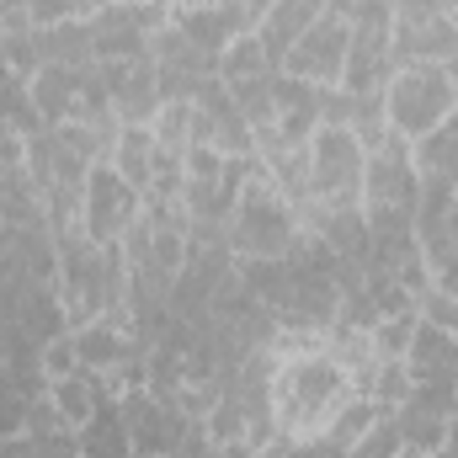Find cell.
<instances>
[{"label":"cell","instance_id":"27","mask_svg":"<svg viewBox=\"0 0 458 458\" xmlns=\"http://www.w3.org/2000/svg\"><path fill=\"white\" fill-rule=\"evenodd\" d=\"M454 394H458V384H454Z\"/></svg>","mask_w":458,"mask_h":458},{"label":"cell","instance_id":"12","mask_svg":"<svg viewBox=\"0 0 458 458\" xmlns=\"http://www.w3.org/2000/svg\"><path fill=\"white\" fill-rule=\"evenodd\" d=\"M272 128H283L293 139H315V128H320V91L277 70L272 75Z\"/></svg>","mask_w":458,"mask_h":458},{"label":"cell","instance_id":"22","mask_svg":"<svg viewBox=\"0 0 458 458\" xmlns=\"http://www.w3.org/2000/svg\"><path fill=\"white\" fill-rule=\"evenodd\" d=\"M229 11L240 16V27H245V32H256V27H261V16L272 11V0H229Z\"/></svg>","mask_w":458,"mask_h":458},{"label":"cell","instance_id":"2","mask_svg":"<svg viewBox=\"0 0 458 458\" xmlns=\"http://www.w3.org/2000/svg\"><path fill=\"white\" fill-rule=\"evenodd\" d=\"M299 208L272 187V176L256 165L240 187V203L225 225V240H229V256L234 261H272V256H288L299 245Z\"/></svg>","mask_w":458,"mask_h":458},{"label":"cell","instance_id":"19","mask_svg":"<svg viewBox=\"0 0 458 458\" xmlns=\"http://www.w3.org/2000/svg\"><path fill=\"white\" fill-rule=\"evenodd\" d=\"M400 454H405L400 427H394V416H384V421H378V427H373V432H368V437H362L346 458H400Z\"/></svg>","mask_w":458,"mask_h":458},{"label":"cell","instance_id":"21","mask_svg":"<svg viewBox=\"0 0 458 458\" xmlns=\"http://www.w3.org/2000/svg\"><path fill=\"white\" fill-rule=\"evenodd\" d=\"M432 293L458 299V256H448V261H437V267H432Z\"/></svg>","mask_w":458,"mask_h":458},{"label":"cell","instance_id":"17","mask_svg":"<svg viewBox=\"0 0 458 458\" xmlns=\"http://www.w3.org/2000/svg\"><path fill=\"white\" fill-rule=\"evenodd\" d=\"M277 70H283V64L267 54V43H261L256 32H240L225 54H219V81H225V86H240V81H267V75H277Z\"/></svg>","mask_w":458,"mask_h":458},{"label":"cell","instance_id":"4","mask_svg":"<svg viewBox=\"0 0 458 458\" xmlns=\"http://www.w3.org/2000/svg\"><path fill=\"white\" fill-rule=\"evenodd\" d=\"M389 75H394V5H362V11H352L342 91H352V97H384Z\"/></svg>","mask_w":458,"mask_h":458},{"label":"cell","instance_id":"15","mask_svg":"<svg viewBox=\"0 0 458 458\" xmlns=\"http://www.w3.org/2000/svg\"><path fill=\"white\" fill-rule=\"evenodd\" d=\"M75 448H81V458H139L133 443H128V427H123L117 400H107V405L75 432Z\"/></svg>","mask_w":458,"mask_h":458},{"label":"cell","instance_id":"9","mask_svg":"<svg viewBox=\"0 0 458 458\" xmlns=\"http://www.w3.org/2000/svg\"><path fill=\"white\" fill-rule=\"evenodd\" d=\"M405 373H411L416 389H454L458 384V336H448L432 320H421L416 336H411V352H405Z\"/></svg>","mask_w":458,"mask_h":458},{"label":"cell","instance_id":"7","mask_svg":"<svg viewBox=\"0 0 458 458\" xmlns=\"http://www.w3.org/2000/svg\"><path fill=\"white\" fill-rule=\"evenodd\" d=\"M97 70H102V86H107L117 123H149L160 113L165 97H160V64L149 59V48L133 54V59H97Z\"/></svg>","mask_w":458,"mask_h":458},{"label":"cell","instance_id":"11","mask_svg":"<svg viewBox=\"0 0 458 458\" xmlns=\"http://www.w3.org/2000/svg\"><path fill=\"white\" fill-rule=\"evenodd\" d=\"M331 11V0H272V11L261 16V27H256V38L267 43V54L283 64V54L320 21Z\"/></svg>","mask_w":458,"mask_h":458},{"label":"cell","instance_id":"18","mask_svg":"<svg viewBox=\"0 0 458 458\" xmlns=\"http://www.w3.org/2000/svg\"><path fill=\"white\" fill-rule=\"evenodd\" d=\"M192 117H198V102H187V97H171V102H160V113L149 117V133H155L160 155H171V160H187V149H192Z\"/></svg>","mask_w":458,"mask_h":458},{"label":"cell","instance_id":"26","mask_svg":"<svg viewBox=\"0 0 458 458\" xmlns=\"http://www.w3.org/2000/svg\"><path fill=\"white\" fill-rule=\"evenodd\" d=\"M123 5H139V0H123Z\"/></svg>","mask_w":458,"mask_h":458},{"label":"cell","instance_id":"20","mask_svg":"<svg viewBox=\"0 0 458 458\" xmlns=\"http://www.w3.org/2000/svg\"><path fill=\"white\" fill-rule=\"evenodd\" d=\"M27 16H32V27H54V21H70L75 5L70 0H27Z\"/></svg>","mask_w":458,"mask_h":458},{"label":"cell","instance_id":"14","mask_svg":"<svg viewBox=\"0 0 458 458\" xmlns=\"http://www.w3.org/2000/svg\"><path fill=\"white\" fill-rule=\"evenodd\" d=\"M171 21H176V32H182V38H192L214 64H219V54H225L229 43L245 32V27H240V16H234L229 5H192V11H171Z\"/></svg>","mask_w":458,"mask_h":458},{"label":"cell","instance_id":"16","mask_svg":"<svg viewBox=\"0 0 458 458\" xmlns=\"http://www.w3.org/2000/svg\"><path fill=\"white\" fill-rule=\"evenodd\" d=\"M411 160H416V176L458 182V113L448 117V123H437L432 133L411 139Z\"/></svg>","mask_w":458,"mask_h":458},{"label":"cell","instance_id":"24","mask_svg":"<svg viewBox=\"0 0 458 458\" xmlns=\"http://www.w3.org/2000/svg\"><path fill=\"white\" fill-rule=\"evenodd\" d=\"M11 16H27V0H0V21H11ZM32 21V16H27Z\"/></svg>","mask_w":458,"mask_h":458},{"label":"cell","instance_id":"1","mask_svg":"<svg viewBox=\"0 0 458 458\" xmlns=\"http://www.w3.org/2000/svg\"><path fill=\"white\" fill-rule=\"evenodd\" d=\"M352 394H357L352 373L326 346H310V352H293V357H272V384H267L272 432H283L293 443H320L336 427V416L346 411Z\"/></svg>","mask_w":458,"mask_h":458},{"label":"cell","instance_id":"23","mask_svg":"<svg viewBox=\"0 0 458 458\" xmlns=\"http://www.w3.org/2000/svg\"><path fill=\"white\" fill-rule=\"evenodd\" d=\"M70 5H75V16H81V21H91V16H97L102 5H113V0H70Z\"/></svg>","mask_w":458,"mask_h":458},{"label":"cell","instance_id":"3","mask_svg":"<svg viewBox=\"0 0 458 458\" xmlns=\"http://www.w3.org/2000/svg\"><path fill=\"white\" fill-rule=\"evenodd\" d=\"M458 113V64H394L384 86V123L400 139H421Z\"/></svg>","mask_w":458,"mask_h":458},{"label":"cell","instance_id":"10","mask_svg":"<svg viewBox=\"0 0 458 458\" xmlns=\"http://www.w3.org/2000/svg\"><path fill=\"white\" fill-rule=\"evenodd\" d=\"M107 165H113L117 176L144 198V187H149V182H155V171H160V144H155L149 123H123V128H117Z\"/></svg>","mask_w":458,"mask_h":458},{"label":"cell","instance_id":"5","mask_svg":"<svg viewBox=\"0 0 458 458\" xmlns=\"http://www.w3.org/2000/svg\"><path fill=\"white\" fill-rule=\"evenodd\" d=\"M346 43H352V11L342 0H331V11L283 54V75L315 86V91H331L342 86V70H346Z\"/></svg>","mask_w":458,"mask_h":458},{"label":"cell","instance_id":"13","mask_svg":"<svg viewBox=\"0 0 458 458\" xmlns=\"http://www.w3.org/2000/svg\"><path fill=\"white\" fill-rule=\"evenodd\" d=\"M43 394H48V405L59 411V421L70 427V432H81L102 405H107V394H102V384H97V373H64V378H48L43 384Z\"/></svg>","mask_w":458,"mask_h":458},{"label":"cell","instance_id":"25","mask_svg":"<svg viewBox=\"0 0 458 458\" xmlns=\"http://www.w3.org/2000/svg\"><path fill=\"white\" fill-rule=\"evenodd\" d=\"M443 11H448V21H454V27H458V0H448V5H443Z\"/></svg>","mask_w":458,"mask_h":458},{"label":"cell","instance_id":"6","mask_svg":"<svg viewBox=\"0 0 458 458\" xmlns=\"http://www.w3.org/2000/svg\"><path fill=\"white\" fill-rule=\"evenodd\" d=\"M139 214H144V198L117 176L113 165H107V160L91 165V176H86V187H81V225H86V240L117 245L128 229L139 225Z\"/></svg>","mask_w":458,"mask_h":458},{"label":"cell","instance_id":"8","mask_svg":"<svg viewBox=\"0 0 458 458\" xmlns=\"http://www.w3.org/2000/svg\"><path fill=\"white\" fill-rule=\"evenodd\" d=\"M394 64H458L448 11H394Z\"/></svg>","mask_w":458,"mask_h":458}]
</instances>
